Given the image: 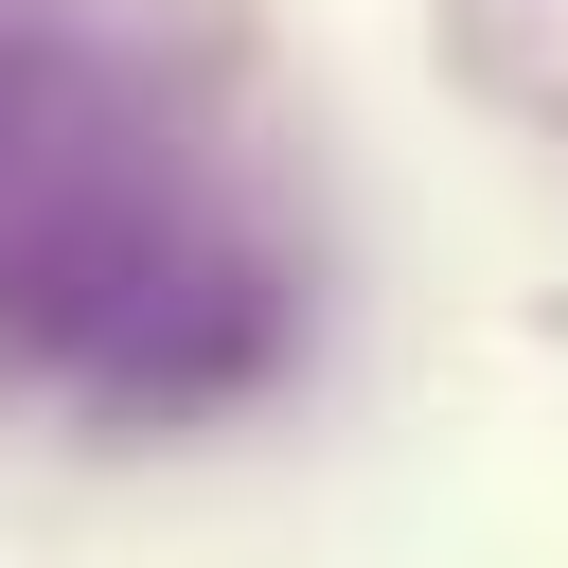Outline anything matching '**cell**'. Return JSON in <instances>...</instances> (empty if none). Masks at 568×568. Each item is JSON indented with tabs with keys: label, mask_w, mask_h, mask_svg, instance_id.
Segmentation results:
<instances>
[{
	"label": "cell",
	"mask_w": 568,
	"mask_h": 568,
	"mask_svg": "<svg viewBox=\"0 0 568 568\" xmlns=\"http://www.w3.org/2000/svg\"><path fill=\"white\" fill-rule=\"evenodd\" d=\"M284 355L302 266L195 178L178 106L71 0H0V373L106 426H213Z\"/></svg>",
	"instance_id": "obj_1"
}]
</instances>
